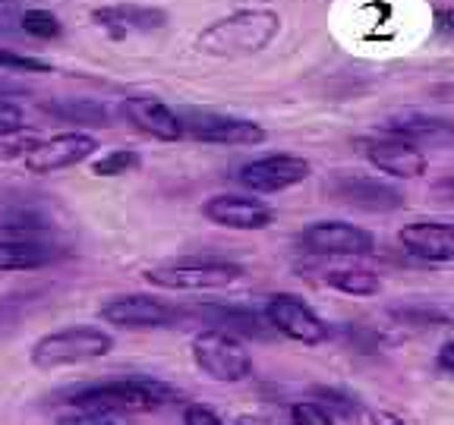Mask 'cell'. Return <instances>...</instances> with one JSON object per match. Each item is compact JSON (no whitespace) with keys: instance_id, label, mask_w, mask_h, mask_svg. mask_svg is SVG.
I'll return each instance as SVG.
<instances>
[{"instance_id":"cell-1","label":"cell","mask_w":454,"mask_h":425,"mask_svg":"<svg viewBox=\"0 0 454 425\" xmlns=\"http://www.w3.org/2000/svg\"><path fill=\"white\" fill-rule=\"evenodd\" d=\"M177 390L170 384L158 382L149 375H127L107 378V382L85 384V388L70 390V410H95L111 413V416H129V413H155L161 406L174 404Z\"/></svg>"},{"instance_id":"cell-2","label":"cell","mask_w":454,"mask_h":425,"mask_svg":"<svg viewBox=\"0 0 454 425\" xmlns=\"http://www.w3.org/2000/svg\"><path fill=\"white\" fill-rule=\"evenodd\" d=\"M281 32V16L269 7L227 13L199 32L196 48L208 57H249L265 50Z\"/></svg>"},{"instance_id":"cell-3","label":"cell","mask_w":454,"mask_h":425,"mask_svg":"<svg viewBox=\"0 0 454 425\" xmlns=\"http://www.w3.org/2000/svg\"><path fill=\"white\" fill-rule=\"evenodd\" d=\"M114 350L111 331L98 325H70L60 331H51L38 337L28 350V362L42 372H54V368L67 366H82V362H95Z\"/></svg>"},{"instance_id":"cell-4","label":"cell","mask_w":454,"mask_h":425,"mask_svg":"<svg viewBox=\"0 0 454 425\" xmlns=\"http://www.w3.org/2000/svg\"><path fill=\"white\" fill-rule=\"evenodd\" d=\"M243 277V268L227 259H177L164 262L145 271V281L158 290H184V293H202V290H224L231 283Z\"/></svg>"},{"instance_id":"cell-5","label":"cell","mask_w":454,"mask_h":425,"mask_svg":"<svg viewBox=\"0 0 454 425\" xmlns=\"http://www.w3.org/2000/svg\"><path fill=\"white\" fill-rule=\"evenodd\" d=\"M190 353H192V362H196L212 382H221V384L247 382L249 372H253V359H249V350L243 347V340L234 337V334L215 331V328H206V331H199L196 337H192Z\"/></svg>"},{"instance_id":"cell-6","label":"cell","mask_w":454,"mask_h":425,"mask_svg":"<svg viewBox=\"0 0 454 425\" xmlns=\"http://www.w3.org/2000/svg\"><path fill=\"white\" fill-rule=\"evenodd\" d=\"M300 249L319 259H363L376 252V236L348 220H316L297 236Z\"/></svg>"},{"instance_id":"cell-7","label":"cell","mask_w":454,"mask_h":425,"mask_svg":"<svg viewBox=\"0 0 454 425\" xmlns=\"http://www.w3.org/2000/svg\"><path fill=\"white\" fill-rule=\"evenodd\" d=\"M180 123H184V135L208 145H262L269 139V133L255 120L234 117V113L190 111L180 113Z\"/></svg>"},{"instance_id":"cell-8","label":"cell","mask_w":454,"mask_h":425,"mask_svg":"<svg viewBox=\"0 0 454 425\" xmlns=\"http://www.w3.org/2000/svg\"><path fill=\"white\" fill-rule=\"evenodd\" d=\"M265 319H269L271 331L281 334V337L294 340V344H303V347H319L328 340V325L294 293H275L265 303Z\"/></svg>"},{"instance_id":"cell-9","label":"cell","mask_w":454,"mask_h":425,"mask_svg":"<svg viewBox=\"0 0 454 425\" xmlns=\"http://www.w3.org/2000/svg\"><path fill=\"white\" fill-rule=\"evenodd\" d=\"M356 149L379 174H388L395 180H417L426 174V151L413 142L397 139V135H363L356 139Z\"/></svg>"},{"instance_id":"cell-10","label":"cell","mask_w":454,"mask_h":425,"mask_svg":"<svg viewBox=\"0 0 454 425\" xmlns=\"http://www.w3.org/2000/svg\"><path fill=\"white\" fill-rule=\"evenodd\" d=\"M101 321L123 331H145V328H164L177 321V309L161 303L149 293H127V297H111L98 309Z\"/></svg>"},{"instance_id":"cell-11","label":"cell","mask_w":454,"mask_h":425,"mask_svg":"<svg viewBox=\"0 0 454 425\" xmlns=\"http://www.w3.org/2000/svg\"><path fill=\"white\" fill-rule=\"evenodd\" d=\"M328 192L338 198L340 205H350L356 212L369 214H388L404 208V192L379 177H366V174H338L328 183Z\"/></svg>"},{"instance_id":"cell-12","label":"cell","mask_w":454,"mask_h":425,"mask_svg":"<svg viewBox=\"0 0 454 425\" xmlns=\"http://www.w3.org/2000/svg\"><path fill=\"white\" fill-rule=\"evenodd\" d=\"M309 174H312V164L300 155H265L243 164L237 180L249 192L269 196V192H284L291 189V186H300Z\"/></svg>"},{"instance_id":"cell-13","label":"cell","mask_w":454,"mask_h":425,"mask_svg":"<svg viewBox=\"0 0 454 425\" xmlns=\"http://www.w3.org/2000/svg\"><path fill=\"white\" fill-rule=\"evenodd\" d=\"M95 149H98V139L89 133H60V135H51V139L38 142L35 149L28 151L22 161H26L28 174H57V170H67V167H76L82 164L85 158H92Z\"/></svg>"},{"instance_id":"cell-14","label":"cell","mask_w":454,"mask_h":425,"mask_svg":"<svg viewBox=\"0 0 454 425\" xmlns=\"http://www.w3.org/2000/svg\"><path fill=\"white\" fill-rule=\"evenodd\" d=\"M121 113H123V120L139 129L142 135H152V139H158V142L184 139L180 113L170 104H164L161 98H152V95H129V98H123Z\"/></svg>"},{"instance_id":"cell-15","label":"cell","mask_w":454,"mask_h":425,"mask_svg":"<svg viewBox=\"0 0 454 425\" xmlns=\"http://www.w3.org/2000/svg\"><path fill=\"white\" fill-rule=\"evenodd\" d=\"M196 319L202 325L215 328V331H224V334H234V337H253V340H269L271 325L265 319L262 312L247 309V305H221V303H208V305H199V309L190 312H177V319Z\"/></svg>"},{"instance_id":"cell-16","label":"cell","mask_w":454,"mask_h":425,"mask_svg":"<svg viewBox=\"0 0 454 425\" xmlns=\"http://www.w3.org/2000/svg\"><path fill=\"white\" fill-rule=\"evenodd\" d=\"M397 243L407 255L429 265L454 262V224L448 220H413L397 230Z\"/></svg>"},{"instance_id":"cell-17","label":"cell","mask_w":454,"mask_h":425,"mask_svg":"<svg viewBox=\"0 0 454 425\" xmlns=\"http://www.w3.org/2000/svg\"><path fill=\"white\" fill-rule=\"evenodd\" d=\"M382 133L413 142L417 149H423V145H429V149H454V120L451 117H442V113H397V117L385 120Z\"/></svg>"},{"instance_id":"cell-18","label":"cell","mask_w":454,"mask_h":425,"mask_svg":"<svg viewBox=\"0 0 454 425\" xmlns=\"http://www.w3.org/2000/svg\"><path fill=\"white\" fill-rule=\"evenodd\" d=\"M212 224L227 227V230H265L275 220V212L265 205L262 198H249V196H212L202 205Z\"/></svg>"},{"instance_id":"cell-19","label":"cell","mask_w":454,"mask_h":425,"mask_svg":"<svg viewBox=\"0 0 454 425\" xmlns=\"http://www.w3.org/2000/svg\"><path fill=\"white\" fill-rule=\"evenodd\" d=\"M95 26L107 32L111 38H129V35H149L168 26V13L145 4H114L92 13Z\"/></svg>"},{"instance_id":"cell-20","label":"cell","mask_w":454,"mask_h":425,"mask_svg":"<svg viewBox=\"0 0 454 425\" xmlns=\"http://www.w3.org/2000/svg\"><path fill=\"white\" fill-rule=\"evenodd\" d=\"M64 259V249L38 236H10L0 240V274L4 271H38Z\"/></svg>"},{"instance_id":"cell-21","label":"cell","mask_w":454,"mask_h":425,"mask_svg":"<svg viewBox=\"0 0 454 425\" xmlns=\"http://www.w3.org/2000/svg\"><path fill=\"white\" fill-rule=\"evenodd\" d=\"M44 111L60 123H79V127H111L114 123V111L95 98H57L44 104Z\"/></svg>"},{"instance_id":"cell-22","label":"cell","mask_w":454,"mask_h":425,"mask_svg":"<svg viewBox=\"0 0 454 425\" xmlns=\"http://www.w3.org/2000/svg\"><path fill=\"white\" fill-rule=\"evenodd\" d=\"M322 281H325L332 290L348 293V297H376V293L382 290V281H379L376 271L356 268V265H350V268H328L325 274H322Z\"/></svg>"},{"instance_id":"cell-23","label":"cell","mask_w":454,"mask_h":425,"mask_svg":"<svg viewBox=\"0 0 454 425\" xmlns=\"http://www.w3.org/2000/svg\"><path fill=\"white\" fill-rule=\"evenodd\" d=\"M44 230H51V218L42 208L16 205L0 212V240H10V236H38Z\"/></svg>"},{"instance_id":"cell-24","label":"cell","mask_w":454,"mask_h":425,"mask_svg":"<svg viewBox=\"0 0 454 425\" xmlns=\"http://www.w3.org/2000/svg\"><path fill=\"white\" fill-rule=\"evenodd\" d=\"M391 319L397 325L413 328V331H433V328H448L454 325V315L439 305H426V303H407V305H395L391 309Z\"/></svg>"},{"instance_id":"cell-25","label":"cell","mask_w":454,"mask_h":425,"mask_svg":"<svg viewBox=\"0 0 454 425\" xmlns=\"http://www.w3.org/2000/svg\"><path fill=\"white\" fill-rule=\"evenodd\" d=\"M328 416H340V419H356L360 416V400L348 390H338V388H316V397H312Z\"/></svg>"},{"instance_id":"cell-26","label":"cell","mask_w":454,"mask_h":425,"mask_svg":"<svg viewBox=\"0 0 454 425\" xmlns=\"http://www.w3.org/2000/svg\"><path fill=\"white\" fill-rule=\"evenodd\" d=\"M340 344L348 350H356V353H379L382 350V334L376 328L363 325V321H348V325L338 328Z\"/></svg>"},{"instance_id":"cell-27","label":"cell","mask_w":454,"mask_h":425,"mask_svg":"<svg viewBox=\"0 0 454 425\" xmlns=\"http://www.w3.org/2000/svg\"><path fill=\"white\" fill-rule=\"evenodd\" d=\"M20 28L26 32V35L42 38V42L60 38V32H64L60 19H57V16L51 13V10H26V13L20 16Z\"/></svg>"},{"instance_id":"cell-28","label":"cell","mask_w":454,"mask_h":425,"mask_svg":"<svg viewBox=\"0 0 454 425\" xmlns=\"http://www.w3.org/2000/svg\"><path fill=\"white\" fill-rule=\"evenodd\" d=\"M139 161L142 158L133 149H114L92 164V174L95 177H123V174H133L139 167Z\"/></svg>"},{"instance_id":"cell-29","label":"cell","mask_w":454,"mask_h":425,"mask_svg":"<svg viewBox=\"0 0 454 425\" xmlns=\"http://www.w3.org/2000/svg\"><path fill=\"white\" fill-rule=\"evenodd\" d=\"M38 145V133L35 129H7L0 133V161H13V158H26L28 151Z\"/></svg>"},{"instance_id":"cell-30","label":"cell","mask_w":454,"mask_h":425,"mask_svg":"<svg viewBox=\"0 0 454 425\" xmlns=\"http://www.w3.org/2000/svg\"><path fill=\"white\" fill-rule=\"evenodd\" d=\"M0 73H51V64L13 48H0Z\"/></svg>"},{"instance_id":"cell-31","label":"cell","mask_w":454,"mask_h":425,"mask_svg":"<svg viewBox=\"0 0 454 425\" xmlns=\"http://www.w3.org/2000/svg\"><path fill=\"white\" fill-rule=\"evenodd\" d=\"M291 425H334V419L316 400H297L291 406Z\"/></svg>"},{"instance_id":"cell-32","label":"cell","mask_w":454,"mask_h":425,"mask_svg":"<svg viewBox=\"0 0 454 425\" xmlns=\"http://www.w3.org/2000/svg\"><path fill=\"white\" fill-rule=\"evenodd\" d=\"M57 425H123V419H121V416H111V413L70 410L67 416L57 419Z\"/></svg>"},{"instance_id":"cell-33","label":"cell","mask_w":454,"mask_h":425,"mask_svg":"<svg viewBox=\"0 0 454 425\" xmlns=\"http://www.w3.org/2000/svg\"><path fill=\"white\" fill-rule=\"evenodd\" d=\"M184 425H224V419L206 404H186L184 406Z\"/></svg>"},{"instance_id":"cell-34","label":"cell","mask_w":454,"mask_h":425,"mask_svg":"<svg viewBox=\"0 0 454 425\" xmlns=\"http://www.w3.org/2000/svg\"><path fill=\"white\" fill-rule=\"evenodd\" d=\"M26 117H22V107L10 104V101H0V133H7V129H20L26 127Z\"/></svg>"},{"instance_id":"cell-35","label":"cell","mask_w":454,"mask_h":425,"mask_svg":"<svg viewBox=\"0 0 454 425\" xmlns=\"http://www.w3.org/2000/svg\"><path fill=\"white\" fill-rule=\"evenodd\" d=\"M435 368H439L445 378H454V340H445L435 353Z\"/></svg>"},{"instance_id":"cell-36","label":"cell","mask_w":454,"mask_h":425,"mask_svg":"<svg viewBox=\"0 0 454 425\" xmlns=\"http://www.w3.org/2000/svg\"><path fill=\"white\" fill-rule=\"evenodd\" d=\"M435 32L448 42H454V10L451 7H442L435 10Z\"/></svg>"},{"instance_id":"cell-37","label":"cell","mask_w":454,"mask_h":425,"mask_svg":"<svg viewBox=\"0 0 454 425\" xmlns=\"http://www.w3.org/2000/svg\"><path fill=\"white\" fill-rule=\"evenodd\" d=\"M372 425H407V422L401 416H397V413L379 410V413H372Z\"/></svg>"},{"instance_id":"cell-38","label":"cell","mask_w":454,"mask_h":425,"mask_svg":"<svg viewBox=\"0 0 454 425\" xmlns=\"http://www.w3.org/2000/svg\"><path fill=\"white\" fill-rule=\"evenodd\" d=\"M237 425H271L269 419H262V416H240L237 419Z\"/></svg>"},{"instance_id":"cell-39","label":"cell","mask_w":454,"mask_h":425,"mask_svg":"<svg viewBox=\"0 0 454 425\" xmlns=\"http://www.w3.org/2000/svg\"><path fill=\"white\" fill-rule=\"evenodd\" d=\"M442 192H451V196H454V177H448L445 183H442Z\"/></svg>"},{"instance_id":"cell-40","label":"cell","mask_w":454,"mask_h":425,"mask_svg":"<svg viewBox=\"0 0 454 425\" xmlns=\"http://www.w3.org/2000/svg\"><path fill=\"white\" fill-rule=\"evenodd\" d=\"M20 0H0V10H10V7H16Z\"/></svg>"}]
</instances>
